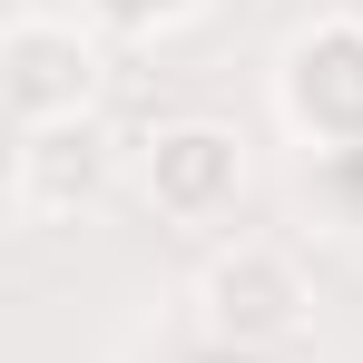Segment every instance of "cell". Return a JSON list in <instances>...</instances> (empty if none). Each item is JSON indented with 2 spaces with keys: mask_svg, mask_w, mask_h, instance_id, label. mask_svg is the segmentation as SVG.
Segmentation results:
<instances>
[{
  "mask_svg": "<svg viewBox=\"0 0 363 363\" xmlns=\"http://www.w3.org/2000/svg\"><path fill=\"white\" fill-rule=\"evenodd\" d=\"M206 295H216V314L236 324V334H285L295 324V265L285 255H265V245H236V255H216V275H206Z\"/></svg>",
  "mask_w": 363,
  "mask_h": 363,
  "instance_id": "obj_1",
  "label": "cell"
},
{
  "mask_svg": "<svg viewBox=\"0 0 363 363\" xmlns=\"http://www.w3.org/2000/svg\"><path fill=\"white\" fill-rule=\"evenodd\" d=\"M79 89H89V50L60 40L50 20H20V30H10V99H20V118H50Z\"/></svg>",
  "mask_w": 363,
  "mask_h": 363,
  "instance_id": "obj_2",
  "label": "cell"
},
{
  "mask_svg": "<svg viewBox=\"0 0 363 363\" xmlns=\"http://www.w3.org/2000/svg\"><path fill=\"white\" fill-rule=\"evenodd\" d=\"M226 177H236V147H226L216 128H177V138L157 147V186H167V206H206Z\"/></svg>",
  "mask_w": 363,
  "mask_h": 363,
  "instance_id": "obj_3",
  "label": "cell"
}]
</instances>
